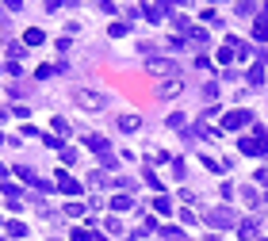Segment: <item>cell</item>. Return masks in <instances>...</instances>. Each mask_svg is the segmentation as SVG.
Listing matches in <instances>:
<instances>
[{
	"mask_svg": "<svg viewBox=\"0 0 268 241\" xmlns=\"http://www.w3.org/2000/svg\"><path fill=\"white\" fill-rule=\"evenodd\" d=\"M146 69H149V77H169V81H176V73H180L173 58H149Z\"/></svg>",
	"mask_w": 268,
	"mask_h": 241,
	"instance_id": "obj_2",
	"label": "cell"
},
{
	"mask_svg": "<svg viewBox=\"0 0 268 241\" xmlns=\"http://www.w3.org/2000/svg\"><path fill=\"white\" fill-rule=\"evenodd\" d=\"M4 180H8V169H4V165H0V184H4Z\"/></svg>",
	"mask_w": 268,
	"mask_h": 241,
	"instance_id": "obj_28",
	"label": "cell"
},
{
	"mask_svg": "<svg viewBox=\"0 0 268 241\" xmlns=\"http://www.w3.org/2000/svg\"><path fill=\"white\" fill-rule=\"evenodd\" d=\"M85 146H92V153H100V157L111 153V142H107L104 134H88V138H85Z\"/></svg>",
	"mask_w": 268,
	"mask_h": 241,
	"instance_id": "obj_4",
	"label": "cell"
},
{
	"mask_svg": "<svg viewBox=\"0 0 268 241\" xmlns=\"http://www.w3.org/2000/svg\"><path fill=\"white\" fill-rule=\"evenodd\" d=\"M0 191H4V195H8V199H16V195H19V188H16V184H8V180L0 184Z\"/></svg>",
	"mask_w": 268,
	"mask_h": 241,
	"instance_id": "obj_26",
	"label": "cell"
},
{
	"mask_svg": "<svg viewBox=\"0 0 268 241\" xmlns=\"http://www.w3.org/2000/svg\"><path fill=\"white\" fill-rule=\"evenodd\" d=\"M161 237H165V241H180V237H184V233H180V230H176V226H165V230H161Z\"/></svg>",
	"mask_w": 268,
	"mask_h": 241,
	"instance_id": "obj_21",
	"label": "cell"
},
{
	"mask_svg": "<svg viewBox=\"0 0 268 241\" xmlns=\"http://www.w3.org/2000/svg\"><path fill=\"white\" fill-rule=\"evenodd\" d=\"M176 88H180V81H165V85H161V88H157V96H173V92H176Z\"/></svg>",
	"mask_w": 268,
	"mask_h": 241,
	"instance_id": "obj_19",
	"label": "cell"
},
{
	"mask_svg": "<svg viewBox=\"0 0 268 241\" xmlns=\"http://www.w3.org/2000/svg\"><path fill=\"white\" fill-rule=\"evenodd\" d=\"M123 34H130V23H127V19H119V23H111V38H123Z\"/></svg>",
	"mask_w": 268,
	"mask_h": 241,
	"instance_id": "obj_14",
	"label": "cell"
},
{
	"mask_svg": "<svg viewBox=\"0 0 268 241\" xmlns=\"http://www.w3.org/2000/svg\"><path fill=\"white\" fill-rule=\"evenodd\" d=\"M107 184V172H92V176H88V188H104Z\"/></svg>",
	"mask_w": 268,
	"mask_h": 241,
	"instance_id": "obj_17",
	"label": "cell"
},
{
	"mask_svg": "<svg viewBox=\"0 0 268 241\" xmlns=\"http://www.w3.org/2000/svg\"><path fill=\"white\" fill-rule=\"evenodd\" d=\"M138 127H142L138 115H119V130H123V134H130V130H138Z\"/></svg>",
	"mask_w": 268,
	"mask_h": 241,
	"instance_id": "obj_7",
	"label": "cell"
},
{
	"mask_svg": "<svg viewBox=\"0 0 268 241\" xmlns=\"http://www.w3.org/2000/svg\"><path fill=\"white\" fill-rule=\"evenodd\" d=\"M107 207H111L115 215H123V211H130V207H134V199H130V195H115V199H111Z\"/></svg>",
	"mask_w": 268,
	"mask_h": 241,
	"instance_id": "obj_8",
	"label": "cell"
},
{
	"mask_svg": "<svg viewBox=\"0 0 268 241\" xmlns=\"http://www.w3.org/2000/svg\"><path fill=\"white\" fill-rule=\"evenodd\" d=\"M54 188H58V191H65V195H77V191H81V184L73 180V176H65V172H58V184H54Z\"/></svg>",
	"mask_w": 268,
	"mask_h": 241,
	"instance_id": "obj_5",
	"label": "cell"
},
{
	"mask_svg": "<svg viewBox=\"0 0 268 241\" xmlns=\"http://www.w3.org/2000/svg\"><path fill=\"white\" fill-rule=\"evenodd\" d=\"M8 54H12V58H27V46H23V43H12Z\"/></svg>",
	"mask_w": 268,
	"mask_h": 241,
	"instance_id": "obj_25",
	"label": "cell"
},
{
	"mask_svg": "<svg viewBox=\"0 0 268 241\" xmlns=\"http://www.w3.org/2000/svg\"><path fill=\"white\" fill-rule=\"evenodd\" d=\"M245 123H249V111H230V115H226V127H230V130L245 127Z\"/></svg>",
	"mask_w": 268,
	"mask_h": 241,
	"instance_id": "obj_6",
	"label": "cell"
},
{
	"mask_svg": "<svg viewBox=\"0 0 268 241\" xmlns=\"http://www.w3.org/2000/svg\"><path fill=\"white\" fill-rule=\"evenodd\" d=\"M207 222H211V226H230V222H234V215H230V211H211Z\"/></svg>",
	"mask_w": 268,
	"mask_h": 241,
	"instance_id": "obj_9",
	"label": "cell"
},
{
	"mask_svg": "<svg viewBox=\"0 0 268 241\" xmlns=\"http://www.w3.org/2000/svg\"><path fill=\"white\" fill-rule=\"evenodd\" d=\"M8 96H12V100H23V96H27V85H8Z\"/></svg>",
	"mask_w": 268,
	"mask_h": 241,
	"instance_id": "obj_23",
	"label": "cell"
},
{
	"mask_svg": "<svg viewBox=\"0 0 268 241\" xmlns=\"http://www.w3.org/2000/svg\"><path fill=\"white\" fill-rule=\"evenodd\" d=\"M73 100H77V107H85V111H104V107H107V96L96 92V88H77Z\"/></svg>",
	"mask_w": 268,
	"mask_h": 241,
	"instance_id": "obj_1",
	"label": "cell"
},
{
	"mask_svg": "<svg viewBox=\"0 0 268 241\" xmlns=\"http://www.w3.org/2000/svg\"><path fill=\"white\" fill-rule=\"evenodd\" d=\"M73 161H77V149H73V146H61V165H73Z\"/></svg>",
	"mask_w": 268,
	"mask_h": 241,
	"instance_id": "obj_20",
	"label": "cell"
},
{
	"mask_svg": "<svg viewBox=\"0 0 268 241\" xmlns=\"http://www.w3.org/2000/svg\"><path fill=\"white\" fill-rule=\"evenodd\" d=\"M107 233H123V222H119V218H107Z\"/></svg>",
	"mask_w": 268,
	"mask_h": 241,
	"instance_id": "obj_27",
	"label": "cell"
},
{
	"mask_svg": "<svg viewBox=\"0 0 268 241\" xmlns=\"http://www.w3.org/2000/svg\"><path fill=\"white\" fill-rule=\"evenodd\" d=\"M85 211H88V207H85V203H77V199H69V203H65V215H69V218H81Z\"/></svg>",
	"mask_w": 268,
	"mask_h": 241,
	"instance_id": "obj_11",
	"label": "cell"
},
{
	"mask_svg": "<svg viewBox=\"0 0 268 241\" xmlns=\"http://www.w3.org/2000/svg\"><path fill=\"white\" fill-rule=\"evenodd\" d=\"M4 233H8V237H27V226L23 222H8V226H4Z\"/></svg>",
	"mask_w": 268,
	"mask_h": 241,
	"instance_id": "obj_12",
	"label": "cell"
},
{
	"mask_svg": "<svg viewBox=\"0 0 268 241\" xmlns=\"http://www.w3.org/2000/svg\"><path fill=\"white\" fill-rule=\"evenodd\" d=\"M188 38H192V43H196V46H203V43H207V34L199 31V27H192V31H188Z\"/></svg>",
	"mask_w": 268,
	"mask_h": 241,
	"instance_id": "obj_24",
	"label": "cell"
},
{
	"mask_svg": "<svg viewBox=\"0 0 268 241\" xmlns=\"http://www.w3.org/2000/svg\"><path fill=\"white\" fill-rule=\"evenodd\" d=\"M16 176H19V180H23V184H31V180H35V172L27 169V165H16Z\"/></svg>",
	"mask_w": 268,
	"mask_h": 241,
	"instance_id": "obj_18",
	"label": "cell"
},
{
	"mask_svg": "<svg viewBox=\"0 0 268 241\" xmlns=\"http://www.w3.org/2000/svg\"><path fill=\"white\" fill-rule=\"evenodd\" d=\"M154 207H157V215H169V211H173V203H169V195H157V199H154Z\"/></svg>",
	"mask_w": 268,
	"mask_h": 241,
	"instance_id": "obj_15",
	"label": "cell"
},
{
	"mask_svg": "<svg viewBox=\"0 0 268 241\" xmlns=\"http://www.w3.org/2000/svg\"><path fill=\"white\" fill-rule=\"evenodd\" d=\"M54 77V65H39L35 69V81H50Z\"/></svg>",
	"mask_w": 268,
	"mask_h": 241,
	"instance_id": "obj_22",
	"label": "cell"
},
{
	"mask_svg": "<svg viewBox=\"0 0 268 241\" xmlns=\"http://www.w3.org/2000/svg\"><path fill=\"white\" fill-rule=\"evenodd\" d=\"M43 38H46V34L39 31V27H31V31L23 34V46H39V43H43Z\"/></svg>",
	"mask_w": 268,
	"mask_h": 241,
	"instance_id": "obj_10",
	"label": "cell"
},
{
	"mask_svg": "<svg viewBox=\"0 0 268 241\" xmlns=\"http://www.w3.org/2000/svg\"><path fill=\"white\" fill-rule=\"evenodd\" d=\"M142 12H146V19H154V23H157V19L165 16V4H146Z\"/></svg>",
	"mask_w": 268,
	"mask_h": 241,
	"instance_id": "obj_13",
	"label": "cell"
},
{
	"mask_svg": "<svg viewBox=\"0 0 268 241\" xmlns=\"http://www.w3.org/2000/svg\"><path fill=\"white\" fill-rule=\"evenodd\" d=\"M54 134H58V142H61V138H65V134H69V123L61 119V115H58V119H54Z\"/></svg>",
	"mask_w": 268,
	"mask_h": 241,
	"instance_id": "obj_16",
	"label": "cell"
},
{
	"mask_svg": "<svg viewBox=\"0 0 268 241\" xmlns=\"http://www.w3.org/2000/svg\"><path fill=\"white\" fill-rule=\"evenodd\" d=\"M238 146H242V153H249V157H260V153L268 149V142H264V138H242Z\"/></svg>",
	"mask_w": 268,
	"mask_h": 241,
	"instance_id": "obj_3",
	"label": "cell"
}]
</instances>
